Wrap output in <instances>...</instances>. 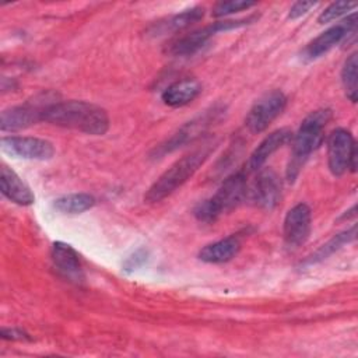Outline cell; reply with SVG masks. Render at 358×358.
Returning <instances> with one entry per match:
<instances>
[{
  "label": "cell",
  "instance_id": "4316f807",
  "mask_svg": "<svg viewBox=\"0 0 358 358\" xmlns=\"http://www.w3.org/2000/svg\"><path fill=\"white\" fill-rule=\"evenodd\" d=\"M0 334L4 340H28V334L17 327H3Z\"/></svg>",
  "mask_w": 358,
  "mask_h": 358
},
{
  "label": "cell",
  "instance_id": "ffe728a7",
  "mask_svg": "<svg viewBox=\"0 0 358 358\" xmlns=\"http://www.w3.org/2000/svg\"><path fill=\"white\" fill-rule=\"evenodd\" d=\"M355 236H357V225H352L351 228L334 235L331 239H329L326 243H323L315 253H312L303 262V266H312V264L323 262L324 259L331 256L334 252L341 249L344 245L355 241Z\"/></svg>",
  "mask_w": 358,
  "mask_h": 358
},
{
  "label": "cell",
  "instance_id": "6da1fadb",
  "mask_svg": "<svg viewBox=\"0 0 358 358\" xmlns=\"http://www.w3.org/2000/svg\"><path fill=\"white\" fill-rule=\"evenodd\" d=\"M43 122L77 130L91 136H102L109 130L108 112L87 101H56L43 110Z\"/></svg>",
  "mask_w": 358,
  "mask_h": 358
},
{
  "label": "cell",
  "instance_id": "3957f363",
  "mask_svg": "<svg viewBox=\"0 0 358 358\" xmlns=\"http://www.w3.org/2000/svg\"><path fill=\"white\" fill-rule=\"evenodd\" d=\"M214 144H206L199 147L180 159L175 161L147 190L144 200L147 203H158L162 199L172 194L183 183H186L197 169L206 162L210 154L214 151Z\"/></svg>",
  "mask_w": 358,
  "mask_h": 358
},
{
  "label": "cell",
  "instance_id": "484cf974",
  "mask_svg": "<svg viewBox=\"0 0 358 358\" xmlns=\"http://www.w3.org/2000/svg\"><path fill=\"white\" fill-rule=\"evenodd\" d=\"M317 3L315 1H296L291 6L289 13H288V18L289 20H296L302 15H305L310 8H313Z\"/></svg>",
  "mask_w": 358,
  "mask_h": 358
},
{
  "label": "cell",
  "instance_id": "8992f818",
  "mask_svg": "<svg viewBox=\"0 0 358 358\" xmlns=\"http://www.w3.org/2000/svg\"><path fill=\"white\" fill-rule=\"evenodd\" d=\"M56 102V95L52 92H42L22 105L4 109L0 116V129L3 131H17L41 122L43 110Z\"/></svg>",
  "mask_w": 358,
  "mask_h": 358
},
{
  "label": "cell",
  "instance_id": "5bb4252c",
  "mask_svg": "<svg viewBox=\"0 0 358 358\" xmlns=\"http://www.w3.org/2000/svg\"><path fill=\"white\" fill-rule=\"evenodd\" d=\"M292 138V131L287 127H281L266 136L260 144L252 151L249 159L246 162L245 172H255L259 171L266 161L284 144H287Z\"/></svg>",
  "mask_w": 358,
  "mask_h": 358
},
{
  "label": "cell",
  "instance_id": "2e32d148",
  "mask_svg": "<svg viewBox=\"0 0 358 358\" xmlns=\"http://www.w3.org/2000/svg\"><path fill=\"white\" fill-rule=\"evenodd\" d=\"M0 189L1 193L15 204L29 206L35 201V196L31 189L22 182V179L7 165H1L0 173Z\"/></svg>",
  "mask_w": 358,
  "mask_h": 358
},
{
  "label": "cell",
  "instance_id": "5b68a950",
  "mask_svg": "<svg viewBox=\"0 0 358 358\" xmlns=\"http://www.w3.org/2000/svg\"><path fill=\"white\" fill-rule=\"evenodd\" d=\"M257 17H249V18H243V20H224V21H215L210 25H206L203 28H199L187 35H183L178 39H175L169 48L168 52L172 56H192L194 53H197L199 50H201L208 41L218 32H224V31H231V29H236L239 27L248 25L250 22H253Z\"/></svg>",
  "mask_w": 358,
  "mask_h": 358
},
{
  "label": "cell",
  "instance_id": "7c38bea8",
  "mask_svg": "<svg viewBox=\"0 0 358 358\" xmlns=\"http://www.w3.org/2000/svg\"><path fill=\"white\" fill-rule=\"evenodd\" d=\"M218 109L213 108L211 110H206V113L200 115L199 117L193 119L192 122H187L185 126H182L169 140H166L165 143L159 144L155 151H154V155L155 157H162L168 152H172L175 150H178L179 147L185 145L186 143H189L193 137L199 136V133L203 131V129L206 126H208L214 119L215 116L218 115Z\"/></svg>",
  "mask_w": 358,
  "mask_h": 358
},
{
  "label": "cell",
  "instance_id": "ac0fdd59",
  "mask_svg": "<svg viewBox=\"0 0 358 358\" xmlns=\"http://www.w3.org/2000/svg\"><path fill=\"white\" fill-rule=\"evenodd\" d=\"M241 249V242L236 236L231 235L203 246L199 252V259L204 263L221 264L232 260Z\"/></svg>",
  "mask_w": 358,
  "mask_h": 358
},
{
  "label": "cell",
  "instance_id": "7a4b0ae2",
  "mask_svg": "<svg viewBox=\"0 0 358 358\" xmlns=\"http://www.w3.org/2000/svg\"><path fill=\"white\" fill-rule=\"evenodd\" d=\"M331 119V109H317L310 112L301 123L298 131L292 136L291 155L287 164L285 176L294 182L302 171L310 154L319 148L324 140V130Z\"/></svg>",
  "mask_w": 358,
  "mask_h": 358
},
{
  "label": "cell",
  "instance_id": "9a60e30c",
  "mask_svg": "<svg viewBox=\"0 0 358 358\" xmlns=\"http://www.w3.org/2000/svg\"><path fill=\"white\" fill-rule=\"evenodd\" d=\"M280 180L277 173L273 169L260 171L257 175L253 189H252V200L256 206L271 210L277 206L280 200Z\"/></svg>",
  "mask_w": 358,
  "mask_h": 358
},
{
  "label": "cell",
  "instance_id": "277c9868",
  "mask_svg": "<svg viewBox=\"0 0 358 358\" xmlns=\"http://www.w3.org/2000/svg\"><path fill=\"white\" fill-rule=\"evenodd\" d=\"M246 196V173L245 171L229 175L218 187V190L207 200L200 201L194 207V217L200 222L211 224L222 214L234 210Z\"/></svg>",
  "mask_w": 358,
  "mask_h": 358
},
{
  "label": "cell",
  "instance_id": "30bf717a",
  "mask_svg": "<svg viewBox=\"0 0 358 358\" xmlns=\"http://www.w3.org/2000/svg\"><path fill=\"white\" fill-rule=\"evenodd\" d=\"M1 150L14 158L29 161H48L55 155V145L50 141L27 136L3 137Z\"/></svg>",
  "mask_w": 358,
  "mask_h": 358
},
{
  "label": "cell",
  "instance_id": "52a82bcc",
  "mask_svg": "<svg viewBox=\"0 0 358 358\" xmlns=\"http://www.w3.org/2000/svg\"><path fill=\"white\" fill-rule=\"evenodd\" d=\"M357 144L352 134L343 127L334 129L327 137V165L334 176L344 175L348 169L357 171Z\"/></svg>",
  "mask_w": 358,
  "mask_h": 358
},
{
  "label": "cell",
  "instance_id": "cb8c5ba5",
  "mask_svg": "<svg viewBox=\"0 0 358 358\" xmlns=\"http://www.w3.org/2000/svg\"><path fill=\"white\" fill-rule=\"evenodd\" d=\"M255 1H245V0H231V1H220L213 8L214 17H225L234 13H239L242 10H248L253 7Z\"/></svg>",
  "mask_w": 358,
  "mask_h": 358
},
{
  "label": "cell",
  "instance_id": "d6986e66",
  "mask_svg": "<svg viewBox=\"0 0 358 358\" xmlns=\"http://www.w3.org/2000/svg\"><path fill=\"white\" fill-rule=\"evenodd\" d=\"M204 15V8L203 7H190L183 10L182 13L173 14L162 21H158L157 24H154L148 32L154 36H159V35H165V34H171V32H178L182 31L187 27H190L192 24L197 22L199 20H201Z\"/></svg>",
  "mask_w": 358,
  "mask_h": 358
},
{
  "label": "cell",
  "instance_id": "44dd1931",
  "mask_svg": "<svg viewBox=\"0 0 358 358\" xmlns=\"http://www.w3.org/2000/svg\"><path fill=\"white\" fill-rule=\"evenodd\" d=\"M53 206L63 214H80L92 208L95 206V199L88 193H70L57 197Z\"/></svg>",
  "mask_w": 358,
  "mask_h": 358
},
{
  "label": "cell",
  "instance_id": "4fadbf2b",
  "mask_svg": "<svg viewBox=\"0 0 358 358\" xmlns=\"http://www.w3.org/2000/svg\"><path fill=\"white\" fill-rule=\"evenodd\" d=\"M50 257L59 274L66 280L74 284H81L84 281V271L80 263V257L69 243L60 241L55 242L50 248Z\"/></svg>",
  "mask_w": 358,
  "mask_h": 358
},
{
  "label": "cell",
  "instance_id": "ba28073f",
  "mask_svg": "<svg viewBox=\"0 0 358 358\" xmlns=\"http://www.w3.org/2000/svg\"><path fill=\"white\" fill-rule=\"evenodd\" d=\"M287 106V96L280 90H273L260 96L245 117L246 129L256 134L266 130Z\"/></svg>",
  "mask_w": 358,
  "mask_h": 358
},
{
  "label": "cell",
  "instance_id": "d4e9b609",
  "mask_svg": "<svg viewBox=\"0 0 358 358\" xmlns=\"http://www.w3.org/2000/svg\"><path fill=\"white\" fill-rule=\"evenodd\" d=\"M148 257V252L145 249H138L136 250L131 256H129L124 263H123V270L124 271H134L136 268H138L140 266H143L145 263Z\"/></svg>",
  "mask_w": 358,
  "mask_h": 358
},
{
  "label": "cell",
  "instance_id": "8fae6325",
  "mask_svg": "<svg viewBox=\"0 0 358 358\" xmlns=\"http://www.w3.org/2000/svg\"><path fill=\"white\" fill-rule=\"evenodd\" d=\"M310 221L312 213L308 204L298 203L292 208H289L285 214L282 224L284 243L291 249L302 246L309 238Z\"/></svg>",
  "mask_w": 358,
  "mask_h": 358
},
{
  "label": "cell",
  "instance_id": "e0dca14e",
  "mask_svg": "<svg viewBox=\"0 0 358 358\" xmlns=\"http://www.w3.org/2000/svg\"><path fill=\"white\" fill-rule=\"evenodd\" d=\"M201 92V84L194 78H183L168 85L162 94L161 99L165 105L172 108H180L193 102Z\"/></svg>",
  "mask_w": 358,
  "mask_h": 358
},
{
  "label": "cell",
  "instance_id": "603a6c76",
  "mask_svg": "<svg viewBox=\"0 0 358 358\" xmlns=\"http://www.w3.org/2000/svg\"><path fill=\"white\" fill-rule=\"evenodd\" d=\"M357 7L355 1H334L329 4L317 17L319 24L331 22L334 20H338L340 17L345 15L348 11L354 10Z\"/></svg>",
  "mask_w": 358,
  "mask_h": 358
},
{
  "label": "cell",
  "instance_id": "7402d4cb",
  "mask_svg": "<svg viewBox=\"0 0 358 358\" xmlns=\"http://www.w3.org/2000/svg\"><path fill=\"white\" fill-rule=\"evenodd\" d=\"M357 67H358V62H357V52L351 53L347 60L344 62V66L341 69V83H343V88L345 91L347 98L351 102H357V96H358V84H357Z\"/></svg>",
  "mask_w": 358,
  "mask_h": 358
},
{
  "label": "cell",
  "instance_id": "9c48e42d",
  "mask_svg": "<svg viewBox=\"0 0 358 358\" xmlns=\"http://www.w3.org/2000/svg\"><path fill=\"white\" fill-rule=\"evenodd\" d=\"M357 29V13L347 15L341 22L330 27L313 41H310L302 50V57L308 62L316 60L341 43L348 35H352Z\"/></svg>",
  "mask_w": 358,
  "mask_h": 358
}]
</instances>
